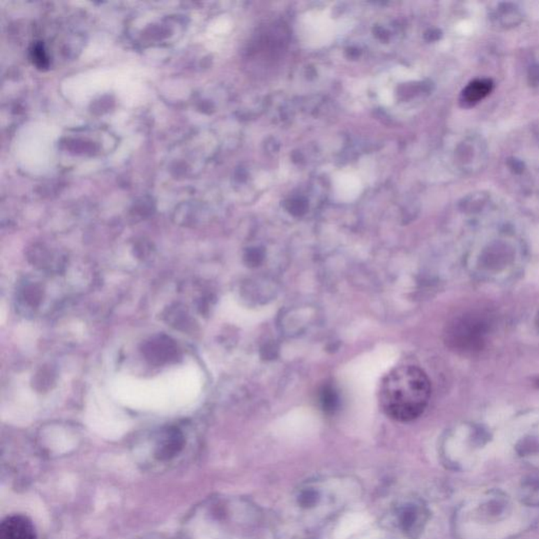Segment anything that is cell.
Here are the masks:
<instances>
[{
    "label": "cell",
    "mask_w": 539,
    "mask_h": 539,
    "mask_svg": "<svg viewBox=\"0 0 539 539\" xmlns=\"http://www.w3.org/2000/svg\"><path fill=\"white\" fill-rule=\"evenodd\" d=\"M175 354H176V347L174 342L165 336L151 340L144 349L146 359H149L151 363H158V365L170 360Z\"/></svg>",
    "instance_id": "cell-4"
},
{
    "label": "cell",
    "mask_w": 539,
    "mask_h": 539,
    "mask_svg": "<svg viewBox=\"0 0 539 539\" xmlns=\"http://www.w3.org/2000/svg\"><path fill=\"white\" fill-rule=\"evenodd\" d=\"M430 395L431 384L427 374L414 365H402L385 376L379 400L390 418L408 423L423 414Z\"/></svg>",
    "instance_id": "cell-1"
},
{
    "label": "cell",
    "mask_w": 539,
    "mask_h": 539,
    "mask_svg": "<svg viewBox=\"0 0 539 539\" xmlns=\"http://www.w3.org/2000/svg\"><path fill=\"white\" fill-rule=\"evenodd\" d=\"M493 86L494 84L488 78L473 80L462 91V99H460L462 105L464 107H473L477 105L479 101L486 98L492 92Z\"/></svg>",
    "instance_id": "cell-6"
},
{
    "label": "cell",
    "mask_w": 539,
    "mask_h": 539,
    "mask_svg": "<svg viewBox=\"0 0 539 539\" xmlns=\"http://www.w3.org/2000/svg\"><path fill=\"white\" fill-rule=\"evenodd\" d=\"M529 82L532 86H539V63H533L528 71Z\"/></svg>",
    "instance_id": "cell-14"
},
{
    "label": "cell",
    "mask_w": 539,
    "mask_h": 539,
    "mask_svg": "<svg viewBox=\"0 0 539 539\" xmlns=\"http://www.w3.org/2000/svg\"><path fill=\"white\" fill-rule=\"evenodd\" d=\"M183 437L181 433L177 430H172L167 435L166 439L162 441L158 450V457L161 460H168L172 457L175 454L179 453V450L183 448Z\"/></svg>",
    "instance_id": "cell-9"
},
{
    "label": "cell",
    "mask_w": 539,
    "mask_h": 539,
    "mask_svg": "<svg viewBox=\"0 0 539 539\" xmlns=\"http://www.w3.org/2000/svg\"><path fill=\"white\" fill-rule=\"evenodd\" d=\"M322 406L326 410H334L337 404V396L332 389H325L321 394Z\"/></svg>",
    "instance_id": "cell-12"
},
{
    "label": "cell",
    "mask_w": 539,
    "mask_h": 539,
    "mask_svg": "<svg viewBox=\"0 0 539 539\" xmlns=\"http://www.w3.org/2000/svg\"><path fill=\"white\" fill-rule=\"evenodd\" d=\"M462 158L460 160L464 164L468 165V170L472 171L475 169V165H476L478 159L483 158V144L481 140L477 137H468V140L460 146V150Z\"/></svg>",
    "instance_id": "cell-8"
},
{
    "label": "cell",
    "mask_w": 539,
    "mask_h": 539,
    "mask_svg": "<svg viewBox=\"0 0 539 539\" xmlns=\"http://www.w3.org/2000/svg\"><path fill=\"white\" fill-rule=\"evenodd\" d=\"M490 202V195L485 192H475V193L468 194L464 202H462L464 210L470 214L481 212L483 208L488 206Z\"/></svg>",
    "instance_id": "cell-10"
},
{
    "label": "cell",
    "mask_w": 539,
    "mask_h": 539,
    "mask_svg": "<svg viewBox=\"0 0 539 539\" xmlns=\"http://www.w3.org/2000/svg\"><path fill=\"white\" fill-rule=\"evenodd\" d=\"M348 483L344 480H318L305 483L295 495V506L303 515L320 518L340 509L349 497Z\"/></svg>",
    "instance_id": "cell-2"
},
{
    "label": "cell",
    "mask_w": 539,
    "mask_h": 539,
    "mask_svg": "<svg viewBox=\"0 0 539 539\" xmlns=\"http://www.w3.org/2000/svg\"><path fill=\"white\" fill-rule=\"evenodd\" d=\"M40 298V290L36 286L26 287L22 293V299H24L26 305H30V307L34 308L38 305Z\"/></svg>",
    "instance_id": "cell-11"
},
{
    "label": "cell",
    "mask_w": 539,
    "mask_h": 539,
    "mask_svg": "<svg viewBox=\"0 0 539 539\" xmlns=\"http://www.w3.org/2000/svg\"><path fill=\"white\" fill-rule=\"evenodd\" d=\"M421 509L415 503H402L396 509V519L402 532L413 533L419 526Z\"/></svg>",
    "instance_id": "cell-7"
},
{
    "label": "cell",
    "mask_w": 539,
    "mask_h": 539,
    "mask_svg": "<svg viewBox=\"0 0 539 539\" xmlns=\"http://www.w3.org/2000/svg\"><path fill=\"white\" fill-rule=\"evenodd\" d=\"M0 539H36V531L26 516H8L0 526Z\"/></svg>",
    "instance_id": "cell-3"
},
{
    "label": "cell",
    "mask_w": 539,
    "mask_h": 539,
    "mask_svg": "<svg viewBox=\"0 0 539 539\" xmlns=\"http://www.w3.org/2000/svg\"><path fill=\"white\" fill-rule=\"evenodd\" d=\"M491 20L499 28H514L522 22V13L515 3H499L491 12Z\"/></svg>",
    "instance_id": "cell-5"
},
{
    "label": "cell",
    "mask_w": 539,
    "mask_h": 539,
    "mask_svg": "<svg viewBox=\"0 0 539 539\" xmlns=\"http://www.w3.org/2000/svg\"><path fill=\"white\" fill-rule=\"evenodd\" d=\"M507 166L509 170L515 175L522 174L524 169H526V164H524L522 159L517 158V157H510V158H508Z\"/></svg>",
    "instance_id": "cell-13"
}]
</instances>
